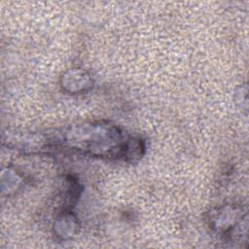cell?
Returning <instances> with one entry per match:
<instances>
[{
    "instance_id": "1",
    "label": "cell",
    "mask_w": 249,
    "mask_h": 249,
    "mask_svg": "<svg viewBox=\"0 0 249 249\" xmlns=\"http://www.w3.org/2000/svg\"><path fill=\"white\" fill-rule=\"evenodd\" d=\"M55 132L59 149L105 160H121L126 139L119 126L104 121L79 123Z\"/></svg>"
},
{
    "instance_id": "2",
    "label": "cell",
    "mask_w": 249,
    "mask_h": 249,
    "mask_svg": "<svg viewBox=\"0 0 249 249\" xmlns=\"http://www.w3.org/2000/svg\"><path fill=\"white\" fill-rule=\"evenodd\" d=\"M205 222L210 231L224 243L245 246L248 240V215L241 204L226 203L209 209Z\"/></svg>"
},
{
    "instance_id": "3",
    "label": "cell",
    "mask_w": 249,
    "mask_h": 249,
    "mask_svg": "<svg viewBox=\"0 0 249 249\" xmlns=\"http://www.w3.org/2000/svg\"><path fill=\"white\" fill-rule=\"evenodd\" d=\"M2 144L27 155L49 156L60 150L55 131L7 129L2 135Z\"/></svg>"
},
{
    "instance_id": "4",
    "label": "cell",
    "mask_w": 249,
    "mask_h": 249,
    "mask_svg": "<svg viewBox=\"0 0 249 249\" xmlns=\"http://www.w3.org/2000/svg\"><path fill=\"white\" fill-rule=\"evenodd\" d=\"M59 84L62 90L69 94H82L91 89L94 82L88 71L74 67L61 74Z\"/></svg>"
},
{
    "instance_id": "5",
    "label": "cell",
    "mask_w": 249,
    "mask_h": 249,
    "mask_svg": "<svg viewBox=\"0 0 249 249\" xmlns=\"http://www.w3.org/2000/svg\"><path fill=\"white\" fill-rule=\"evenodd\" d=\"M83 192V186L79 180L71 175H63L59 179L57 188V213L60 211L73 210Z\"/></svg>"
},
{
    "instance_id": "6",
    "label": "cell",
    "mask_w": 249,
    "mask_h": 249,
    "mask_svg": "<svg viewBox=\"0 0 249 249\" xmlns=\"http://www.w3.org/2000/svg\"><path fill=\"white\" fill-rule=\"evenodd\" d=\"M79 220L72 210L56 213L53 224V238L58 242L72 239L79 231Z\"/></svg>"
},
{
    "instance_id": "7",
    "label": "cell",
    "mask_w": 249,
    "mask_h": 249,
    "mask_svg": "<svg viewBox=\"0 0 249 249\" xmlns=\"http://www.w3.org/2000/svg\"><path fill=\"white\" fill-rule=\"evenodd\" d=\"M146 153V142L138 136H126L122 153V160L127 163H137Z\"/></svg>"
},
{
    "instance_id": "8",
    "label": "cell",
    "mask_w": 249,
    "mask_h": 249,
    "mask_svg": "<svg viewBox=\"0 0 249 249\" xmlns=\"http://www.w3.org/2000/svg\"><path fill=\"white\" fill-rule=\"evenodd\" d=\"M235 102L239 104L240 108L247 112L248 107V96H247V85L246 83L240 85L235 91Z\"/></svg>"
}]
</instances>
